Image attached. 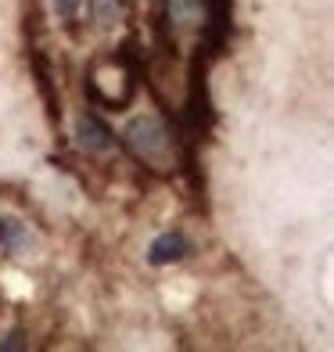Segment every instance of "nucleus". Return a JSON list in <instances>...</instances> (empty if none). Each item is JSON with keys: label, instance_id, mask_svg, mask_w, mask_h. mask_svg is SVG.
<instances>
[{"label": "nucleus", "instance_id": "nucleus-7", "mask_svg": "<svg viewBox=\"0 0 334 352\" xmlns=\"http://www.w3.org/2000/svg\"><path fill=\"white\" fill-rule=\"evenodd\" d=\"M79 4H83V0H54V14H58V19H65V22H72L79 14Z\"/></svg>", "mask_w": 334, "mask_h": 352}, {"label": "nucleus", "instance_id": "nucleus-6", "mask_svg": "<svg viewBox=\"0 0 334 352\" xmlns=\"http://www.w3.org/2000/svg\"><path fill=\"white\" fill-rule=\"evenodd\" d=\"M205 14V0H166V14L158 22H169L177 29H198Z\"/></svg>", "mask_w": 334, "mask_h": 352}, {"label": "nucleus", "instance_id": "nucleus-9", "mask_svg": "<svg viewBox=\"0 0 334 352\" xmlns=\"http://www.w3.org/2000/svg\"><path fill=\"white\" fill-rule=\"evenodd\" d=\"M0 245H4V219H0Z\"/></svg>", "mask_w": 334, "mask_h": 352}, {"label": "nucleus", "instance_id": "nucleus-3", "mask_svg": "<svg viewBox=\"0 0 334 352\" xmlns=\"http://www.w3.org/2000/svg\"><path fill=\"white\" fill-rule=\"evenodd\" d=\"M76 144L90 155H104L115 148V133H111V126L93 116V111H83V116L76 119Z\"/></svg>", "mask_w": 334, "mask_h": 352}, {"label": "nucleus", "instance_id": "nucleus-2", "mask_svg": "<svg viewBox=\"0 0 334 352\" xmlns=\"http://www.w3.org/2000/svg\"><path fill=\"white\" fill-rule=\"evenodd\" d=\"M230 29H234V8H230V0H205V14H201L205 54L219 58L223 47L230 43Z\"/></svg>", "mask_w": 334, "mask_h": 352}, {"label": "nucleus", "instance_id": "nucleus-1", "mask_svg": "<svg viewBox=\"0 0 334 352\" xmlns=\"http://www.w3.org/2000/svg\"><path fill=\"white\" fill-rule=\"evenodd\" d=\"M126 148L151 169H169L177 162V137L158 116H140L126 126Z\"/></svg>", "mask_w": 334, "mask_h": 352}, {"label": "nucleus", "instance_id": "nucleus-4", "mask_svg": "<svg viewBox=\"0 0 334 352\" xmlns=\"http://www.w3.org/2000/svg\"><path fill=\"white\" fill-rule=\"evenodd\" d=\"M33 76H36V90H40V101L47 108V116L54 122L61 119V98H58V83H54V72H51V61H47L40 51H33Z\"/></svg>", "mask_w": 334, "mask_h": 352}, {"label": "nucleus", "instance_id": "nucleus-8", "mask_svg": "<svg viewBox=\"0 0 334 352\" xmlns=\"http://www.w3.org/2000/svg\"><path fill=\"white\" fill-rule=\"evenodd\" d=\"M22 345H25V342H22V331H11L8 342H0V349H4V352H8V349H22Z\"/></svg>", "mask_w": 334, "mask_h": 352}, {"label": "nucleus", "instance_id": "nucleus-5", "mask_svg": "<svg viewBox=\"0 0 334 352\" xmlns=\"http://www.w3.org/2000/svg\"><path fill=\"white\" fill-rule=\"evenodd\" d=\"M187 252H190L187 237H183L180 230H166V234H158L155 241H151L148 263H151V266H172V263H180Z\"/></svg>", "mask_w": 334, "mask_h": 352}]
</instances>
